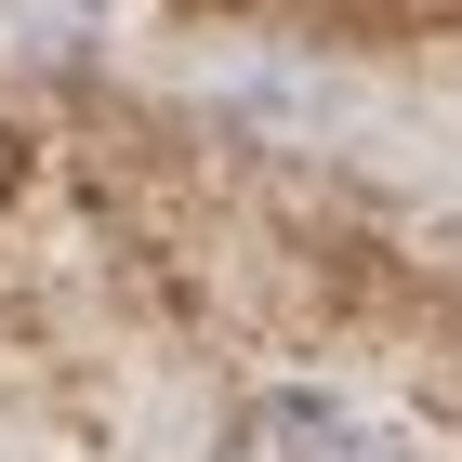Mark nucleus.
<instances>
[{
    "instance_id": "obj_1",
    "label": "nucleus",
    "mask_w": 462,
    "mask_h": 462,
    "mask_svg": "<svg viewBox=\"0 0 462 462\" xmlns=\"http://www.w3.org/2000/svg\"><path fill=\"white\" fill-rule=\"evenodd\" d=\"M212 462H410V436L383 410H356L330 383H264L238 423L212 436Z\"/></svg>"
}]
</instances>
